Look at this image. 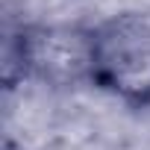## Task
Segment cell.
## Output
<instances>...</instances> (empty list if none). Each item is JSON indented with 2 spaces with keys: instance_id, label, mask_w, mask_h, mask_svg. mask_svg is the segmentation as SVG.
I'll use <instances>...</instances> for the list:
<instances>
[{
  "instance_id": "6da1fadb",
  "label": "cell",
  "mask_w": 150,
  "mask_h": 150,
  "mask_svg": "<svg viewBox=\"0 0 150 150\" xmlns=\"http://www.w3.org/2000/svg\"><path fill=\"white\" fill-rule=\"evenodd\" d=\"M91 33V83L129 103H150V21L118 15Z\"/></svg>"
},
{
  "instance_id": "7a4b0ae2",
  "label": "cell",
  "mask_w": 150,
  "mask_h": 150,
  "mask_svg": "<svg viewBox=\"0 0 150 150\" xmlns=\"http://www.w3.org/2000/svg\"><path fill=\"white\" fill-rule=\"evenodd\" d=\"M91 53L94 33L68 30V27H35L24 30L6 44V80L12 68H21V77L33 74L47 83L68 86L77 80H91Z\"/></svg>"
},
{
  "instance_id": "3957f363",
  "label": "cell",
  "mask_w": 150,
  "mask_h": 150,
  "mask_svg": "<svg viewBox=\"0 0 150 150\" xmlns=\"http://www.w3.org/2000/svg\"><path fill=\"white\" fill-rule=\"evenodd\" d=\"M9 150H12V147H9Z\"/></svg>"
}]
</instances>
